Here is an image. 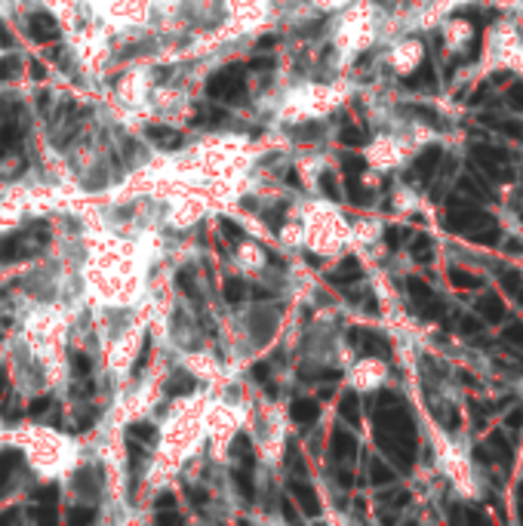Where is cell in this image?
Masks as SVG:
<instances>
[{
    "instance_id": "1",
    "label": "cell",
    "mask_w": 523,
    "mask_h": 526,
    "mask_svg": "<svg viewBox=\"0 0 523 526\" xmlns=\"http://www.w3.org/2000/svg\"><path fill=\"white\" fill-rule=\"evenodd\" d=\"M480 71H514L523 74V31L511 22V18H502L490 28L487 40H483V62Z\"/></svg>"
},
{
    "instance_id": "2",
    "label": "cell",
    "mask_w": 523,
    "mask_h": 526,
    "mask_svg": "<svg viewBox=\"0 0 523 526\" xmlns=\"http://www.w3.org/2000/svg\"><path fill=\"white\" fill-rule=\"evenodd\" d=\"M437 465H441V471L453 480V486L459 489L462 495H468V498H478V495H480V486H478V474H474V465H471L468 452L459 449V443L437 437Z\"/></svg>"
},
{
    "instance_id": "3",
    "label": "cell",
    "mask_w": 523,
    "mask_h": 526,
    "mask_svg": "<svg viewBox=\"0 0 523 526\" xmlns=\"http://www.w3.org/2000/svg\"><path fill=\"white\" fill-rule=\"evenodd\" d=\"M406 160V145L394 136H379L372 145H367V163L379 172H388Z\"/></svg>"
},
{
    "instance_id": "4",
    "label": "cell",
    "mask_w": 523,
    "mask_h": 526,
    "mask_svg": "<svg viewBox=\"0 0 523 526\" xmlns=\"http://www.w3.org/2000/svg\"><path fill=\"white\" fill-rule=\"evenodd\" d=\"M388 62H391V68H394L397 74H413L422 68V62H425V43L419 40V37H406V40H400L394 50L388 53Z\"/></svg>"
},
{
    "instance_id": "5",
    "label": "cell",
    "mask_w": 523,
    "mask_h": 526,
    "mask_svg": "<svg viewBox=\"0 0 523 526\" xmlns=\"http://www.w3.org/2000/svg\"><path fill=\"white\" fill-rule=\"evenodd\" d=\"M385 376L388 369L379 357H363L351 369V388L354 391H376V388L385 385Z\"/></svg>"
},
{
    "instance_id": "6",
    "label": "cell",
    "mask_w": 523,
    "mask_h": 526,
    "mask_svg": "<svg viewBox=\"0 0 523 526\" xmlns=\"http://www.w3.org/2000/svg\"><path fill=\"white\" fill-rule=\"evenodd\" d=\"M441 31H443V43H446L450 53H465L474 40V25L468 22V18H459V16L443 18Z\"/></svg>"
},
{
    "instance_id": "7",
    "label": "cell",
    "mask_w": 523,
    "mask_h": 526,
    "mask_svg": "<svg viewBox=\"0 0 523 526\" xmlns=\"http://www.w3.org/2000/svg\"><path fill=\"white\" fill-rule=\"evenodd\" d=\"M28 25H31V31H34V37L37 40H53L55 34V18L50 16V13H34L31 18H28Z\"/></svg>"
},
{
    "instance_id": "8",
    "label": "cell",
    "mask_w": 523,
    "mask_h": 526,
    "mask_svg": "<svg viewBox=\"0 0 523 526\" xmlns=\"http://www.w3.org/2000/svg\"><path fill=\"white\" fill-rule=\"evenodd\" d=\"M314 415H317V406L311 400H296V406H293V419L296 422H311Z\"/></svg>"
},
{
    "instance_id": "9",
    "label": "cell",
    "mask_w": 523,
    "mask_h": 526,
    "mask_svg": "<svg viewBox=\"0 0 523 526\" xmlns=\"http://www.w3.org/2000/svg\"><path fill=\"white\" fill-rule=\"evenodd\" d=\"M416 203H419V197H416V191H409V188H400L394 194V207L397 209H416Z\"/></svg>"
},
{
    "instance_id": "10",
    "label": "cell",
    "mask_w": 523,
    "mask_h": 526,
    "mask_svg": "<svg viewBox=\"0 0 523 526\" xmlns=\"http://www.w3.org/2000/svg\"><path fill=\"white\" fill-rule=\"evenodd\" d=\"M382 234V225H379V221H360V225H357V237L360 240H376Z\"/></svg>"
},
{
    "instance_id": "11",
    "label": "cell",
    "mask_w": 523,
    "mask_h": 526,
    "mask_svg": "<svg viewBox=\"0 0 523 526\" xmlns=\"http://www.w3.org/2000/svg\"><path fill=\"white\" fill-rule=\"evenodd\" d=\"M247 295V286L240 280H225V299L228 302H240Z\"/></svg>"
},
{
    "instance_id": "12",
    "label": "cell",
    "mask_w": 523,
    "mask_h": 526,
    "mask_svg": "<svg viewBox=\"0 0 523 526\" xmlns=\"http://www.w3.org/2000/svg\"><path fill=\"white\" fill-rule=\"evenodd\" d=\"M293 493H296V498H302L305 508H311V511H314V493L305 483H293Z\"/></svg>"
},
{
    "instance_id": "13",
    "label": "cell",
    "mask_w": 523,
    "mask_h": 526,
    "mask_svg": "<svg viewBox=\"0 0 523 526\" xmlns=\"http://www.w3.org/2000/svg\"><path fill=\"white\" fill-rule=\"evenodd\" d=\"M71 520H74V523H87V520H92V511H83V508H74V511H71Z\"/></svg>"
},
{
    "instance_id": "14",
    "label": "cell",
    "mask_w": 523,
    "mask_h": 526,
    "mask_svg": "<svg viewBox=\"0 0 523 526\" xmlns=\"http://www.w3.org/2000/svg\"><path fill=\"white\" fill-rule=\"evenodd\" d=\"M6 477H9V461H4V459H0V489H4Z\"/></svg>"
}]
</instances>
